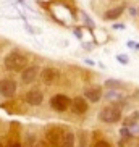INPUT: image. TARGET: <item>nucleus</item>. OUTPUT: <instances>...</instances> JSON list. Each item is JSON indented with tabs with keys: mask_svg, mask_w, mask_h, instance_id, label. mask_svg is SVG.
I'll return each mask as SVG.
<instances>
[{
	"mask_svg": "<svg viewBox=\"0 0 139 147\" xmlns=\"http://www.w3.org/2000/svg\"><path fill=\"white\" fill-rule=\"evenodd\" d=\"M3 63L8 71H23L28 65V57L24 53L18 52V50H13L5 57Z\"/></svg>",
	"mask_w": 139,
	"mask_h": 147,
	"instance_id": "nucleus-1",
	"label": "nucleus"
},
{
	"mask_svg": "<svg viewBox=\"0 0 139 147\" xmlns=\"http://www.w3.org/2000/svg\"><path fill=\"white\" fill-rule=\"evenodd\" d=\"M99 118L104 123H117L121 120V108L120 105H107L100 110Z\"/></svg>",
	"mask_w": 139,
	"mask_h": 147,
	"instance_id": "nucleus-2",
	"label": "nucleus"
},
{
	"mask_svg": "<svg viewBox=\"0 0 139 147\" xmlns=\"http://www.w3.org/2000/svg\"><path fill=\"white\" fill-rule=\"evenodd\" d=\"M63 138H65L63 128H60V126H50V128H47V131H45L47 144H50L52 147H60L61 142H63Z\"/></svg>",
	"mask_w": 139,
	"mask_h": 147,
	"instance_id": "nucleus-3",
	"label": "nucleus"
},
{
	"mask_svg": "<svg viewBox=\"0 0 139 147\" xmlns=\"http://www.w3.org/2000/svg\"><path fill=\"white\" fill-rule=\"evenodd\" d=\"M50 105H52V108L57 110V112H65L66 108L71 105V100H70V97H66L63 94H57L50 99Z\"/></svg>",
	"mask_w": 139,
	"mask_h": 147,
	"instance_id": "nucleus-4",
	"label": "nucleus"
},
{
	"mask_svg": "<svg viewBox=\"0 0 139 147\" xmlns=\"http://www.w3.org/2000/svg\"><path fill=\"white\" fill-rule=\"evenodd\" d=\"M15 92H16V82L13 79H8V78L0 79V95L10 99V97L15 95Z\"/></svg>",
	"mask_w": 139,
	"mask_h": 147,
	"instance_id": "nucleus-5",
	"label": "nucleus"
},
{
	"mask_svg": "<svg viewBox=\"0 0 139 147\" xmlns=\"http://www.w3.org/2000/svg\"><path fill=\"white\" fill-rule=\"evenodd\" d=\"M37 76H39V68L37 66H26L21 73V81L24 84H31V82H34L37 79Z\"/></svg>",
	"mask_w": 139,
	"mask_h": 147,
	"instance_id": "nucleus-6",
	"label": "nucleus"
},
{
	"mask_svg": "<svg viewBox=\"0 0 139 147\" xmlns=\"http://www.w3.org/2000/svg\"><path fill=\"white\" fill-rule=\"evenodd\" d=\"M24 100H26L29 105H40L42 100H44V94L39 91V89H31V91L26 92Z\"/></svg>",
	"mask_w": 139,
	"mask_h": 147,
	"instance_id": "nucleus-7",
	"label": "nucleus"
},
{
	"mask_svg": "<svg viewBox=\"0 0 139 147\" xmlns=\"http://www.w3.org/2000/svg\"><path fill=\"white\" fill-rule=\"evenodd\" d=\"M40 79H42L44 84L50 86V84H53V82L58 79V71H57L55 68H45V69H42V73H40Z\"/></svg>",
	"mask_w": 139,
	"mask_h": 147,
	"instance_id": "nucleus-8",
	"label": "nucleus"
},
{
	"mask_svg": "<svg viewBox=\"0 0 139 147\" xmlns=\"http://www.w3.org/2000/svg\"><path fill=\"white\" fill-rule=\"evenodd\" d=\"M84 97H86L89 102H99L100 97H102V87L100 86L87 87L86 91H84Z\"/></svg>",
	"mask_w": 139,
	"mask_h": 147,
	"instance_id": "nucleus-9",
	"label": "nucleus"
},
{
	"mask_svg": "<svg viewBox=\"0 0 139 147\" xmlns=\"http://www.w3.org/2000/svg\"><path fill=\"white\" fill-rule=\"evenodd\" d=\"M71 110L76 115H81V113H86L87 110V102L84 97H76L74 100H71Z\"/></svg>",
	"mask_w": 139,
	"mask_h": 147,
	"instance_id": "nucleus-10",
	"label": "nucleus"
},
{
	"mask_svg": "<svg viewBox=\"0 0 139 147\" xmlns=\"http://www.w3.org/2000/svg\"><path fill=\"white\" fill-rule=\"evenodd\" d=\"M123 10H125V7H117V8H112V10H109V11L105 13V18H107V20H117V18L123 13Z\"/></svg>",
	"mask_w": 139,
	"mask_h": 147,
	"instance_id": "nucleus-11",
	"label": "nucleus"
},
{
	"mask_svg": "<svg viewBox=\"0 0 139 147\" xmlns=\"http://www.w3.org/2000/svg\"><path fill=\"white\" fill-rule=\"evenodd\" d=\"M105 87H109L110 91L121 89V87H123V82L118 81V79H107V81H105Z\"/></svg>",
	"mask_w": 139,
	"mask_h": 147,
	"instance_id": "nucleus-12",
	"label": "nucleus"
},
{
	"mask_svg": "<svg viewBox=\"0 0 139 147\" xmlns=\"http://www.w3.org/2000/svg\"><path fill=\"white\" fill-rule=\"evenodd\" d=\"M60 147H74V134L73 133H66Z\"/></svg>",
	"mask_w": 139,
	"mask_h": 147,
	"instance_id": "nucleus-13",
	"label": "nucleus"
},
{
	"mask_svg": "<svg viewBox=\"0 0 139 147\" xmlns=\"http://www.w3.org/2000/svg\"><path fill=\"white\" fill-rule=\"evenodd\" d=\"M138 118H139V113H138V112H134L131 118H126V120H125V128L131 129L133 126H136V121H138Z\"/></svg>",
	"mask_w": 139,
	"mask_h": 147,
	"instance_id": "nucleus-14",
	"label": "nucleus"
},
{
	"mask_svg": "<svg viewBox=\"0 0 139 147\" xmlns=\"http://www.w3.org/2000/svg\"><path fill=\"white\" fill-rule=\"evenodd\" d=\"M117 60L121 63V65H128V61H130V58H128V55H117Z\"/></svg>",
	"mask_w": 139,
	"mask_h": 147,
	"instance_id": "nucleus-15",
	"label": "nucleus"
},
{
	"mask_svg": "<svg viewBox=\"0 0 139 147\" xmlns=\"http://www.w3.org/2000/svg\"><path fill=\"white\" fill-rule=\"evenodd\" d=\"M107 99H109V100H113V99H120V94H118V92H115V91H110L109 94H107Z\"/></svg>",
	"mask_w": 139,
	"mask_h": 147,
	"instance_id": "nucleus-16",
	"label": "nucleus"
},
{
	"mask_svg": "<svg viewBox=\"0 0 139 147\" xmlns=\"http://www.w3.org/2000/svg\"><path fill=\"white\" fill-rule=\"evenodd\" d=\"M83 18H84V23H86L87 26H94V21H92V20H91L89 16H87L86 13H83Z\"/></svg>",
	"mask_w": 139,
	"mask_h": 147,
	"instance_id": "nucleus-17",
	"label": "nucleus"
},
{
	"mask_svg": "<svg viewBox=\"0 0 139 147\" xmlns=\"http://www.w3.org/2000/svg\"><path fill=\"white\" fill-rule=\"evenodd\" d=\"M94 147H110V144L107 142V141H97Z\"/></svg>",
	"mask_w": 139,
	"mask_h": 147,
	"instance_id": "nucleus-18",
	"label": "nucleus"
},
{
	"mask_svg": "<svg viewBox=\"0 0 139 147\" xmlns=\"http://www.w3.org/2000/svg\"><path fill=\"white\" fill-rule=\"evenodd\" d=\"M34 147H49V144H47V141H37L34 144Z\"/></svg>",
	"mask_w": 139,
	"mask_h": 147,
	"instance_id": "nucleus-19",
	"label": "nucleus"
},
{
	"mask_svg": "<svg viewBox=\"0 0 139 147\" xmlns=\"http://www.w3.org/2000/svg\"><path fill=\"white\" fill-rule=\"evenodd\" d=\"M121 134H123V136H128V138H131V136H133V133H131L128 128H121Z\"/></svg>",
	"mask_w": 139,
	"mask_h": 147,
	"instance_id": "nucleus-20",
	"label": "nucleus"
},
{
	"mask_svg": "<svg viewBox=\"0 0 139 147\" xmlns=\"http://www.w3.org/2000/svg\"><path fill=\"white\" fill-rule=\"evenodd\" d=\"M128 47H131V49H139V44H136V42H133V40H128V44H126Z\"/></svg>",
	"mask_w": 139,
	"mask_h": 147,
	"instance_id": "nucleus-21",
	"label": "nucleus"
},
{
	"mask_svg": "<svg viewBox=\"0 0 139 147\" xmlns=\"http://www.w3.org/2000/svg\"><path fill=\"white\" fill-rule=\"evenodd\" d=\"M84 63H86V65H89V66H92V65H96V61H92L91 58H86V60H84Z\"/></svg>",
	"mask_w": 139,
	"mask_h": 147,
	"instance_id": "nucleus-22",
	"label": "nucleus"
},
{
	"mask_svg": "<svg viewBox=\"0 0 139 147\" xmlns=\"http://www.w3.org/2000/svg\"><path fill=\"white\" fill-rule=\"evenodd\" d=\"M8 147H21V144H20V142H10Z\"/></svg>",
	"mask_w": 139,
	"mask_h": 147,
	"instance_id": "nucleus-23",
	"label": "nucleus"
},
{
	"mask_svg": "<svg viewBox=\"0 0 139 147\" xmlns=\"http://www.w3.org/2000/svg\"><path fill=\"white\" fill-rule=\"evenodd\" d=\"M74 36H78V39H81V29H74Z\"/></svg>",
	"mask_w": 139,
	"mask_h": 147,
	"instance_id": "nucleus-24",
	"label": "nucleus"
},
{
	"mask_svg": "<svg viewBox=\"0 0 139 147\" xmlns=\"http://www.w3.org/2000/svg\"><path fill=\"white\" fill-rule=\"evenodd\" d=\"M113 28H118V29H123L125 26H123V24H113Z\"/></svg>",
	"mask_w": 139,
	"mask_h": 147,
	"instance_id": "nucleus-25",
	"label": "nucleus"
},
{
	"mask_svg": "<svg viewBox=\"0 0 139 147\" xmlns=\"http://www.w3.org/2000/svg\"><path fill=\"white\" fill-rule=\"evenodd\" d=\"M130 13L133 15V16H134V15H136V10H134V8H130Z\"/></svg>",
	"mask_w": 139,
	"mask_h": 147,
	"instance_id": "nucleus-26",
	"label": "nucleus"
},
{
	"mask_svg": "<svg viewBox=\"0 0 139 147\" xmlns=\"http://www.w3.org/2000/svg\"><path fill=\"white\" fill-rule=\"evenodd\" d=\"M0 147H3V146H2V142H0Z\"/></svg>",
	"mask_w": 139,
	"mask_h": 147,
	"instance_id": "nucleus-27",
	"label": "nucleus"
}]
</instances>
